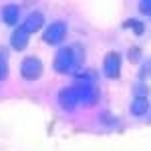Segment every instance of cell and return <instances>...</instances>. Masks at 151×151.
<instances>
[{"instance_id":"7a4b0ae2","label":"cell","mask_w":151,"mask_h":151,"mask_svg":"<svg viewBox=\"0 0 151 151\" xmlns=\"http://www.w3.org/2000/svg\"><path fill=\"white\" fill-rule=\"evenodd\" d=\"M20 75L26 81H36L42 75V60L36 57H26L20 63Z\"/></svg>"},{"instance_id":"8992f818","label":"cell","mask_w":151,"mask_h":151,"mask_svg":"<svg viewBox=\"0 0 151 151\" xmlns=\"http://www.w3.org/2000/svg\"><path fill=\"white\" fill-rule=\"evenodd\" d=\"M79 103V97H77V91L75 87H65L60 93H58V105L65 109V111H73Z\"/></svg>"},{"instance_id":"9c48e42d","label":"cell","mask_w":151,"mask_h":151,"mask_svg":"<svg viewBox=\"0 0 151 151\" xmlns=\"http://www.w3.org/2000/svg\"><path fill=\"white\" fill-rule=\"evenodd\" d=\"M129 111H131V115H135V117L147 115V111H149V101H147L145 97H135V99L131 101Z\"/></svg>"},{"instance_id":"5bb4252c","label":"cell","mask_w":151,"mask_h":151,"mask_svg":"<svg viewBox=\"0 0 151 151\" xmlns=\"http://www.w3.org/2000/svg\"><path fill=\"white\" fill-rule=\"evenodd\" d=\"M139 12L145 16H151V0H143L139 4Z\"/></svg>"},{"instance_id":"ba28073f","label":"cell","mask_w":151,"mask_h":151,"mask_svg":"<svg viewBox=\"0 0 151 151\" xmlns=\"http://www.w3.org/2000/svg\"><path fill=\"white\" fill-rule=\"evenodd\" d=\"M45 22V16H42V12H30L28 14V18L22 22V28L30 35V32H38V28L42 26Z\"/></svg>"},{"instance_id":"8fae6325","label":"cell","mask_w":151,"mask_h":151,"mask_svg":"<svg viewBox=\"0 0 151 151\" xmlns=\"http://www.w3.org/2000/svg\"><path fill=\"white\" fill-rule=\"evenodd\" d=\"M123 26H125V28H131L137 36H141L143 32H145V24L141 22V20H137V18H129V20H125Z\"/></svg>"},{"instance_id":"30bf717a","label":"cell","mask_w":151,"mask_h":151,"mask_svg":"<svg viewBox=\"0 0 151 151\" xmlns=\"http://www.w3.org/2000/svg\"><path fill=\"white\" fill-rule=\"evenodd\" d=\"M18 18H20V8L16 4H6L2 8V20L6 24H16Z\"/></svg>"},{"instance_id":"6da1fadb","label":"cell","mask_w":151,"mask_h":151,"mask_svg":"<svg viewBox=\"0 0 151 151\" xmlns=\"http://www.w3.org/2000/svg\"><path fill=\"white\" fill-rule=\"evenodd\" d=\"M83 63V50L79 45H73V47H65L60 48L55 57V70L60 75H69L75 69H79Z\"/></svg>"},{"instance_id":"7c38bea8","label":"cell","mask_w":151,"mask_h":151,"mask_svg":"<svg viewBox=\"0 0 151 151\" xmlns=\"http://www.w3.org/2000/svg\"><path fill=\"white\" fill-rule=\"evenodd\" d=\"M6 77H8V60H6V57L0 52V81L6 79Z\"/></svg>"},{"instance_id":"5b68a950","label":"cell","mask_w":151,"mask_h":151,"mask_svg":"<svg viewBox=\"0 0 151 151\" xmlns=\"http://www.w3.org/2000/svg\"><path fill=\"white\" fill-rule=\"evenodd\" d=\"M103 73H105V77H109V79H117V77L121 75V55H119V52L111 50V52L105 55Z\"/></svg>"},{"instance_id":"4fadbf2b","label":"cell","mask_w":151,"mask_h":151,"mask_svg":"<svg viewBox=\"0 0 151 151\" xmlns=\"http://www.w3.org/2000/svg\"><path fill=\"white\" fill-rule=\"evenodd\" d=\"M129 60L135 65V63H139L141 60V48L137 47H133V48H129Z\"/></svg>"},{"instance_id":"52a82bcc","label":"cell","mask_w":151,"mask_h":151,"mask_svg":"<svg viewBox=\"0 0 151 151\" xmlns=\"http://www.w3.org/2000/svg\"><path fill=\"white\" fill-rule=\"evenodd\" d=\"M28 36L30 35L24 30L22 26H18V28L10 35V47L14 48V50H24L26 45H28Z\"/></svg>"},{"instance_id":"277c9868","label":"cell","mask_w":151,"mask_h":151,"mask_svg":"<svg viewBox=\"0 0 151 151\" xmlns=\"http://www.w3.org/2000/svg\"><path fill=\"white\" fill-rule=\"evenodd\" d=\"M65 36H67V24L63 22V20H57V22H52L47 30H45L42 40H45L47 45H58V42L65 40Z\"/></svg>"},{"instance_id":"3957f363","label":"cell","mask_w":151,"mask_h":151,"mask_svg":"<svg viewBox=\"0 0 151 151\" xmlns=\"http://www.w3.org/2000/svg\"><path fill=\"white\" fill-rule=\"evenodd\" d=\"M75 87V91H77V97H79V101L85 105H95L97 103V99H99V91H97V87H95L93 83H77V85H73Z\"/></svg>"}]
</instances>
